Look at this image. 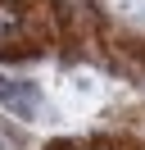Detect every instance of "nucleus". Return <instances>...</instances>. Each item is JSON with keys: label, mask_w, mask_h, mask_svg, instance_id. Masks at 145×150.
<instances>
[{"label": "nucleus", "mask_w": 145, "mask_h": 150, "mask_svg": "<svg viewBox=\"0 0 145 150\" xmlns=\"http://www.w3.org/2000/svg\"><path fill=\"white\" fill-rule=\"evenodd\" d=\"M0 105H5V109H14L18 118H32V114H36V91H32V82L0 77Z\"/></svg>", "instance_id": "nucleus-1"}, {"label": "nucleus", "mask_w": 145, "mask_h": 150, "mask_svg": "<svg viewBox=\"0 0 145 150\" xmlns=\"http://www.w3.org/2000/svg\"><path fill=\"white\" fill-rule=\"evenodd\" d=\"M18 28H23V14H18L14 5H0V41L18 37Z\"/></svg>", "instance_id": "nucleus-2"}]
</instances>
